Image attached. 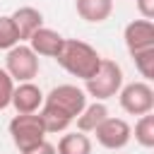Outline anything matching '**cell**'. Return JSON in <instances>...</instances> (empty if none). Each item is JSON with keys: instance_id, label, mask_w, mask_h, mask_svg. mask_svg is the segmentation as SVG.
I'll list each match as a JSON object with an SVG mask.
<instances>
[{"instance_id": "obj_17", "label": "cell", "mask_w": 154, "mask_h": 154, "mask_svg": "<svg viewBox=\"0 0 154 154\" xmlns=\"http://www.w3.org/2000/svg\"><path fill=\"white\" fill-rule=\"evenodd\" d=\"M19 43V34L12 24V17L2 14L0 17V51H10Z\"/></svg>"}, {"instance_id": "obj_13", "label": "cell", "mask_w": 154, "mask_h": 154, "mask_svg": "<svg viewBox=\"0 0 154 154\" xmlns=\"http://www.w3.org/2000/svg\"><path fill=\"white\" fill-rule=\"evenodd\" d=\"M106 118H108V108H106L101 101H94V103L84 106V111H82L75 120H77V130L87 135V132H94Z\"/></svg>"}, {"instance_id": "obj_18", "label": "cell", "mask_w": 154, "mask_h": 154, "mask_svg": "<svg viewBox=\"0 0 154 154\" xmlns=\"http://www.w3.org/2000/svg\"><path fill=\"white\" fill-rule=\"evenodd\" d=\"M12 91H14V79L7 75V70L0 67V111L10 106V101H12Z\"/></svg>"}, {"instance_id": "obj_14", "label": "cell", "mask_w": 154, "mask_h": 154, "mask_svg": "<svg viewBox=\"0 0 154 154\" xmlns=\"http://www.w3.org/2000/svg\"><path fill=\"white\" fill-rule=\"evenodd\" d=\"M55 152L58 154H91V140H89V135L75 130V132H67L60 137Z\"/></svg>"}, {"instance_id": "obj_16", "label": "cell", "mask_w": 154, "mask_h": 154, "mask_svg": "<svg viewBox=\"0 0 154 154\" xmlns=\"http://www.w3.org/2000/svg\"><path fill=\"white\" fill-rule=\"evenodd\" d=\"M130 58L135 60V67H137V72L144 77V82L154 79V48H144V51L130 53Z\"/></svg>"}, {"instance_id": "obj_5", "label": "cell", "mask_w": 154, "mask_h": 154, "mask_svg": "<svg viewBox=\"0 0 154 154\" xmlns=\"http://www.w3.org/2000/svg\"><path fill=\"white\" fill-rule=\"evenodd\" d=\"M5 70L12 79H17L19 84L22 82H31L36 75H38V55L24 46V43H17L14 48L7 51V58H5Z\"/></svg>"}, {"instance_id": "obj_15", "label": "cell", "mask_w": 154, "mask_h": 154, "mask_svg": "<svg viewBox=\"0 0 154 154\" xmlns=\"http://www.w3.org/2000/svg\"><path fill=\"white\" fill-rule=\"evenodd\" d=\"M135 142L144 149L154 147V116L152 113L140 116V120L135 123Z\"/></svg>"}, {"instance_id": "obj_3", "label": "cell", "mask_w": 154, "mask_h": 154, "mask_svg": "<svg viewBox=\"0 0 154 154\" xmlns=\"http://www.w3.org/2000/svg\"><path fill=\"white\" fill-rule=\"evenodd\" d=\"M87 89L84 94L94 96L96 101H106V99H113L120 87H123V70L116 60H108V58H101V65L99 70L84 82Z\"/></svg>"}, {"instance_id": "obj_19", "label": "cell", "mask_w": 154, "mask_h": 154, "mask_svg": "<svg viewBox=\"0 0 154 154\" xmlns=\"http://www.w3.org/2000/svg\"><path fill=\"white\" fill-rule=\"evenodd\" d=\"M137 12L142 14V19L152 22L154 19V0H137Z\"/></svg>"}, {"instance_id": "obj_12", "label": "cell", "mask_w": 154, "mask_h": 154, "mask_svg": "<svg viewBox=\"0 0 154 154\" xmlns=\"http://www.w3.org/2000/svg\"><path fill=\"white\" fill-rule=\"evenodd\" d=\"M75 10L84 22H106L113 12V0H75Z\"/></svg>"}, {"instance_id": "obj_4", "label": "cell", "mask_w": 154, "mask_h": 154, "mask_svg": "<svg viewBox=\"0 0 154 154\" xmlns=\"http://www.w3.org/2000/svg\"><path fill=\"white\" fill-rule=\"evenodd\" d=\"M46 128L38 113H29V116H14L10 120V137L14 142V147L19 149V154L38 147L41 142H46Z\"/></svg>"}, {"instance_id": "obj_11", "label": "cell", "mask_w": 154, "mask_h": 154, "mask_svg": "<svg viewBox=\"0 0 154 154\" xmlns=\"http://www.w3.org/2000/svg\"><path fill=\"white\" fill-rule=\"evenodd\" d=\"M10 17H12V24H14L17 34H19V43L22 41H29V36L43 26V14L36 7H29V5L14 10Z\"/></svg>"}, {"instance_id": "obj_9", "label": "cell", "mask_w": 154, "mask_h": 154, "mask_svg": "<svg viewBox=\"0 0 154 154\" xmlns=\"http://www.w3.org/2000/svg\"><path fill=\"white\" fill-rule=\"evenodd\" d=\"M123 38H125V46H128V53H137V51H144V48H154V22H147V19H135L125 26L123 31Z\"/></svg>"}, {"instance_id": "obj_10", "label": "cell", "mask_w": 154, "mask_h": 154, "mask_svg": "<svg viewBox=\"0 0 154 154\" xmlns=\"http://www.w3.org/2000/svg\"><path fill=\"white\" fill-rule=\"evenodd\" d=\"M63 43H65V38H63L58 31L48 29V26H41L38 31H34V34L29 36V48H31L36 55H46V58H55V55L60 53Z\"/></svg>"}, {"instance_id": "obj_2", "label": "cell", "mask_w": 154, "mask_h": 154, "mask_svg": "<svg viewBox=\"0 0 154 154\" xmlns=\"http://www.w3.org/2000/svg\"><path fill=\"white\" fill-rule=\"evenodd\" d=\"M55 60L65 72H70L72 77H79L84 82L101 65V55L96 53V48H91L87 41H79V38H65Z\"/></svg>"}, {"instance_id": "obj_6", "label": "cell", "mask_w": 154, "mask_h": 154, "mask_svg": "<svg viewBox=\"0 0 154 154\" xmlns=\"http://www.w3.org/2000/svg\"><path fill=\"white\" fill-rule=\"evenodd\" d=\"M118 99L123 111L130 116H144V113H152L154 108V89L149 87V82H130L120 87Z\"/></svg>"}, {"instance_id": "obj_1", "label": "cell", "mask_w": 154, "mask_h": 154, "mask_svg": "<svg viewBox=\"0 0 154 154\" xmlns=\"http://www.w3.org/2000/svg\"><path fill=\"white\" fill-rule=\"evenodd\" d=\"M84 106H87L84 89H79L75 84H60V87H53L43 96V106H41L38 116L43 120L46 132L53 135V132L67 130V125L84 111Z\"/></svg>"}, {"instance_id": "obj_20", "label": "cell", "mask_w": 154, "mask_h": 154, "mask_svg": "<svg viewBox=\"0 0 154 154\" xmlns=\"http://www.w3.org/2000/svg\"><path fill=\"white\" fill-rule=\"evenodd\" d=\"M24 154H58V152H55V147H53L51 142H41L38 147H34V149H29V152H24Z\"/></svg>"}, {"instance_id": "obj_8", "label": "cell", "mask_w": 154, "mask_h": 154, "mask_svg": "<svg viewBox=\"0 0 154 154\" xmlns=\"http://www.w3.org/2000/svg\"><path fill=\"white\" fill-rule=\"evenodd\" d=\"M10 106H14L17 116L38 113V111H41V106H43V91H41L34 82H22V84H17V87H14Z\"/></svg>"}, {"instance_id": "obj_7", "label": "cell", "mask_w": 154, "mask_h": 154, "mask_svg": "<svg viewBox=\"0 0 154 154\" xmlns=\"http://www.w3.org/2000/svg\"><path fill=\"white\" fill-rule=\"evenodd\" d=\"M94 135H96V142L103 147V149H123L128 142H130V137H132V128L128 125V120H123V118H106L96 130H94Z\"/></svg>"}]
</instances>
